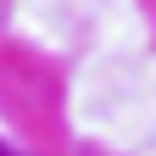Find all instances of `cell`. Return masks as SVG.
Segmentation results:
<instances>
[{
	"instance_id": "cell-1",
	"label": "cell",
	"mask_w": 156,
	"mask_h": 156,
	"mask_svg": "<svg viewBox=\"0 0 156 156\" xmlns=\"http://www.w3.org/2000/svg\"><path fill=\"white\" fill-rule=\"evenodd\" d=\"M0 156H6V151H0Z\"/></svg>"
}]
</instances>
